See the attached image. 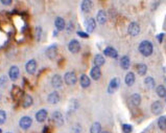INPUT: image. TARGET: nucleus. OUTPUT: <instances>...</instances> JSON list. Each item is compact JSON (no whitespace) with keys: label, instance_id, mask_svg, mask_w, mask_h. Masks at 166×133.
<instances>
[{"label":"nucleus","instance_id":"nucleus-31","mask_svg":"<svg viewBox=\"0 0 166 133\" xmlns=\"http://www.w3.org/2000/svg\"><path fill=\"white\" fill-rule=\"evenodd\" d=\"M156 92H157L158 96L160 98H166V88L163 85H159L156 88Z\"/></svg>","mask_w":166,"mask_h":133},{"label":"nucleus","instance_id":"nucleus-45","mask_svg":"<svg viewBox=\"0 0 166 133\" xmlns=\"http://www.w3.org/2000/svg\"><path fill=\"white\" fill-rule=\"evenodd\" d=\"M0 100H1V93H0Z\"/></svg>","mask_w":166,"mask_h":133},{"label":"nucleus","instance_id":"nucleus-28","mask_svg":"<svg viewBox=\"0 0 166 133\" xmlns=\"http://www.w3.org/2000/svg\"><path fill=\"white\" fill-rule=\"evenodd\" d=\"M22 95V90L18 87V86H13L12 88V96L13 99L18 100L20 96Z\"/></svg>","mask_w":166,"mask_h":133},{"label":"nucleus","instance_id":"nucleus-12","mask_svg":"<svg viewBox=\"0 0 166 133\" xmlns=\"http://www.w3.org/2000/svg\"><path fill=\"white\" fill-rule=\"evenodd\" d=\"M60 94H59L58 91H52L51 93L48 94V96H47V101H48L49 104H58L59 102H60Z\"/></svg>","mask_w":166,"mask_h":133},{"label":"nucleus","instance_id":"nucleus-17","mask_svg":"<svg viewBox=\"0 0 166 133\" xmlns=\"http://www.w3.org/2000/svg\"><path fill=\"white\" fill-rule=\"evenodd\" d=\"M96 25V22L93 18H88L86 20V30H87V34L88 33H92L95 28Z\"/></svg>","mask_w":166,"mask_h":133},{"label":"nucleus","instance_id":"nucleus-37","mask_svg":"<svg viewBox=\"0 0 166 133\" xmlns=\"http://www.w3.org/2000/svg\"><path fill=\"white\" fill-rule=\"evenodd\" d=\"M41 35H42L41 26H37V27H36V37H37L38 41H40V40H41Z\"/></svg>","mask_w":166,"mask_h":133},{"label":"nucleus","instance_id":"nucleus-39","mask_svg":"<svg viewBox=\"0 0 166 133\" xmlns=\"http://www.w3.org/2000/svg\"><path fill=\"white\" fill-rule=\"evenodd\" d=\"M73 30H74V24L71 22V21H70V22L68 23V24H66V30H67V32L70 34V33H71Z\"/></svg>","mask_w":166,"mask_h":133},{"label":"nucleus","instance_id":"nucleus-4","mask_svg":"<svg viewBox=\"0 0 166 133\" xmlns=\"http://www.w3.org/2000/svg\"><path fill=\"white\" fill-rule=\"evenodd\" d=\"M51 119L54 123V125H57L59 127L64 125V116H63V114L60 111H54L52 113V115H51Z\"/></svg>","mask_w":166,"mask_h":133},{"label":"nucleus","instance_id":"nucleus-41","mask_svg":"<svg viewBox=\"0 0 166 133\" xmlns=\"http://www.w3.org/2000/svg\"><path fill=\"white\" fill-rule=\"evenodd\" d=\"M1 3L4 5H9V4H12V1H11V0H2Z\"/></svg>","mask_w":166,"mask_h":133},{"label":"nucleus","instance_id":"nucleus-11","mask_svg":"<svg viewBox=\"0 0 166 133\" xmlns=\"http://www.w3.org/2000/svg\"><path fill=\"white\" fill-rule=\"evenodd\" d=\"M120 85V81L118 78H114L111 80L110 84H109V87H108V91L110 92V93H112V92L116 91V90L118 89V87H119Z\"/></svg>","mask_w":166,"mask_h":133},{"label":"nucleus","instance_id":"nucleus-30","mask_svg":"<svg viewBox=\"0 0 166 133\" xmlns=\"http://www.w3.org/2000/svg\"><path fill=\"white\" fill-rule=\"evenodd\" d=\"M90 133H102V125L100 123L96 122L91 126Z\"/></svg>","mask_w":166,"mask_h":133},{"label":"nucleus","instance_id":"nucleus-40","mask_svg":"<svg viewBox=\"0 0 166 133\" xmlns=\"http://www.w3.org/2000/svg\"><path fill=\"white\" fill-rule=\"evenodd\" d=\"M77 35H79V37H82V38H88V37H89V35L86 34L85 32H82V30H79V32H77Z\"/></svg>","mask_w":166,"mask_h":133},{"label":"nucleus","instance_id":"nucleus-8","mask_svg":"<svg viewBox=\"0 0 166 133\" xmlns=\"http://www.w3.org/2000/svg\"><path fill=\"white\" fill-rule=\"evenodd\" d=\"M150 109H152V112L154 113V114L158 115V114H160V113H162V111H163V104L160 101H156L152 104Z\"/></svg>","mask_w":166,"mask_h":133},{"label":"nucleus","instance_id":"nucleus-5","mask_svg":"<svg viewBox=\"0 0 166 133\" xmlns=\"http://www.w3.org/2000/svg\"><path fill=\"white\" fill-rule=\"evenodd\" d=\"M68 49H69L70 53H77L81 51V44L77 40L72 39L71 41L68 43Z\"/></svg>","mask_w":166,"mask_h":133},{"label":"nucleus","instance_id":"nucleus-14","mask_svg":"<svg viewBox=\"0 0 166 133\" xmlns=\"http://www.w3.org/2000/svg\"><path fill=\"white\" fill-rule=\"evenodd\" d=\"M104 55L107 56V57H111V58H113V59H116V58L118 57V53L117 51H116L115 48L113 47H106L104 49Z\"/></svg>","mask_w":166,"mask_h":133},{"label":"nucleus","instance_id":"nucleus-32","mask_svg":"<svg viewBox=\"0 0 166 133\" xmlns=\"http://www.w3.org/2000/svg\"><path fill=\"white\" fill-rule=\"evenodd\" d=\"M158 127L161 130H166V116H160L158 119Z\"/></svg>","mask_w":166,"mask_h":133},{"label":"nucleus","instance_id":"nucleus-27","mask_svg":"<svg viewBox=\"0 0 166 133\" xmlns=\"http://www.w3.org/2000/svg\"><path fill=\"white\" fill-rule=\"evenodd\" d=\"M104 57L102 55H96L94 57V65L97 67L99 66H102V65L104 64Z\"/></svg>","mask_w":166,"mask_h":133},{"label":"nucleus","instance_id":"nucleus-38","mask_svg":"<svg viewBox=\"0 0 166 133\" xmlns=\"http://www.w3.org/2000/svg\"><path fill=\"white\" fill-rule=\"evenodd\" d=\"M79 107V103H77V101H76L75 99H72L71 101H70V109H73V110H75L76 108Z\"/></svg>","mask_w":166,"mask_h":133},{"label":"nucleus","instance_id":"nucleus-23","mask_svg":"<svg viewBox=\"0 0 166 133\" xmlns=\"http://www.w3.org/2000/svg\"><path fill=\"white\" fill-rule=\"evenodd\" d=\"M46 56L49 58V59H54L57 57V46L55 45H51L49 46L46 49Z\"/></svg>","mask_w":166,"mask_h":133},{"label":"nucleus","instance_id":"nucleus-36","mask_svg":"<svg viewBox=\"0 0 166 133\" xmlns=\"http://www.w3.org/2000/svg\"><path fill=\"white\" fill-rule=\"evenodd\" d=\"M7 83V77L6 76H1L0 77V87H4Z\"/></svg>","mask_w":166,"mask_h":133},{"label":"nucleus","instance_id":"nucleus-13","mask_svg":"<svg viewBox=\"0 0 166 133\" xmlns=\"http://www.w3.org/2000/svg\"><path fill=\"white\" fill-rule=\"evenodd\" d=\"M51 85L54 88H61L63 85V79L60 74H54L51 78Z\"/></svg>","mask_w":166,"mask_h":133},{"label":"nucleus","instance_id":"nucleus-24","mask_svg":"<svg viewBox=\"0 0 166 133\" xmlns=\"http://www.w3.org/2000/svg\"><path fill=\"white\" fill-rule=\"evenodd\" d=\"M130 65H131V61H130V58L127 56H123L121 59H120V66L122 69H129Z\"/></svg>","mask_w":166,"mask_h":133},{"label":"nucleus","instance_id":"nucleus-9","mask_svg":"<svg viewBox=\"0 0 166 133\" xmlns=\"http://www.w3.org/2000/svg\"><path fill=\"white\" fill-rule=\"evenodd\" d=\"M19 74H20V70H19L18 66L13 65L9 70V78L12 81H16L19 78Z\"/></svg>","mask_w":166,"mask_h":133},{"label":"nucleus","instance_id":"nucleus-10","mask_svg":"<svg viewBox=\"0 0 166 133\" xmlns=\"http://www.w3.org/2000/svg\"><path fill=\"white\" fill-rule=\"evenodd\" d=\"M47 116H48V112H47L46 109H40V110L36 113V119H37V122H39V123L45 122Z\"/></svg>","mask_w":166,"mask_h":133},{"label":"nucleus","instance_id":"nucleus-16","mask_svg":"<svg viewBox=\"0 0 166 133\" xmlns=\"http://www.w3.org/2000/svg\"><path fill=\"white\" fill-rule=\"evenodd\" d=\"M54 26L58 30H63L66 27V22L62 17H57L54 20Z\"/></svg>","mask_w":166,"mask_h":133},{"label":"nucleus","instance_id":"nucleus-43","mask_svg":"<svg viewBox=\"0 0 166 133\" xmlns=\"http://www.w3.org/2000/svg\"><path fill=\"white\" fill-rule=\"evenodd\" d=\"M102 133H110V132H108V131H102Z\"/></svg>","mask_w":166,"mask_h":133},{"label":"nucleus","instance_id":"nucleus-26","mask_svg":"<svg viewBox=\"0 0 166 133\" xmlns=\"http://www.w3.org/2000/svg\"><path fill=\"white\" fill-rule=\"evenodd\" d=\"M136 70L138 72V74L144 76L147 72V66L145 64H143V63H139V64L136 65Z\"/></svg>","mask_w":166,"mask_h":133},{"label":"nucleus","instance_id":"nucleus-19","mask_svg":"<svg viewBox=\"0 0 166 133\" xmlns=\"http://www.w3.org/2000/svg\"><path fill=\"white\" fill-rule=\"evenodd\" d=\"M130 102H131V104L133 106H135V107H138V106L141 104V95H140V94H138V93L132 94L131 98H130Z\"/></svg>","mask_w":166,"mask_h":133},{"label":"nucleus","instance_id":"nucleus-29","mask_svg":"<svg viewBox=\"0 0 166 133\" xmlns=\"http://www.w3.org/2000/svg\"><path fill=\"white\" fill-rule=\"evenodd\" d=\"M144 84H145V86L148 89H152V88H155V86H156V82H155L154 78H152V77H147V78L144 80Z\"/></svg>","mask_w":166,"mask_h":133},{"label":"nucleus","instance_id":"nucleus-1","mask_svg":"<svg viewBox=\"0 0 166 133\" xmlns=\"http://www.w3.org/2000/svg\"><path fill=\"white\" fill-rule=\"evenodd\" d=\"M138 49L142 56H144V57H150L152 53V51H154V46H152V42L147 41V40H144V41H142L139 44Z\"/></svg>","mask_w":166,"mask_h":133},{"label":"nucleus","instance_id":"nucleus-21","mask_svg":"<svg viewBox=\"0 0 166 133\" xmlns=\"http://www.w3.org/2000/svg\"><path fill=\"white\" fill-rule=\"evenodd\" d=\"M79 83H81V86L83 88L89 87V86H90V84H91L90 78H89L87 74H82L81 78H79Z\"/></svg>","mask_w":166,"mask_h":133},{"label":"nucleus","instance_id":"nucleus-35","mask_svg":"<svg viewBox=\"0 0 166 133\" xmlns=\"http://www.w3.org/2000/svg\"><path fill=\"white\" fill-rule=\"evenodd\" d=\"M132 130H133V128H132L131 125H129V124H123L122 125V131H123V133H131Z\"/></svg>","mask_w":166,"mask_h":133},{"label":"nucleus","instance_id":"nucleus-18","mask_svg":"<svg viewBox=\"0 0 166 133\" xmlns=\"http://www.w3.org/2000/svg\"><path fill=\"white\" fill-rule=\"evenodd\" d=\"M96 21L99 23V24H104V23L107 22V14L104 9L98 11L97 16H96Z\"/></svg>","mask_w":166,"mask_h":133},{"label":"nucleus","instance_id":"nucleus-15","mask_svg":"<svg viewBox=\"0 0 166 133\" xmlns=\"http://www.w3.org/2000/svg\"><path fill=\"white\" fill-rule=\"evenodd\" d=\"M32 103H34V99H32V96L29 95V94H24L23 99H22V107L28 108L32 105Z\"/></svg>","mask_w":166,"mask_h":133},{"label":"nucleus","instance_id":"nucleus-42","mask_svg":"<svg viewBox=\"0 0 166 133\" xmlns=\"http://www.w3.org/2000/svg\"><path fill=\"white\" fill-rule=\"evenodd\" d=\"M163 37H164V34H161V35H159V36H157V38H158V40H159V42H162V39H163Z\"/></svg>","mask_w":166,"mask_h":133},{"label":"nucleus","instance_id":"nucleus-34","mask_svg":"<svg viewBox=\"0 0 166 133\" xmlns=\"http://www.w3.org/2000/svg\"><path fill=\"white\" fill-rule=\"evenodd\" d=\"M6 121V112L4 110H0V125H2Z\"/></svg>","mask_w":166,"mask_h":133},{"label":"nucleus","instance_id":"nucleus-2","mask_svg":"<svg viewBox=\"0 0 166 133\" xmlns=\"http://www.w3.org/2000/svg\"><path fill=\"white\" fill-rule=\"evenodd\" d=\"M32 125V119L30 116H22L19 121V126H20L21 129H23V130H27L31 127Z\"/></svg>","mask_w":166,"mask_h":133},{"label":"nucleus","instance_id":"nucleus-3","mask_svg":"<svg viewBox=\"0 0 166 133\" xmlns=\"http://www.w3.org/2000/svg\"><path fill=\"white\" fill-rule=\"evenodd\" d=\"M76 74L74 71H68L64 76V81L67 85H74L76 83Z\"/></svg>","mask_w":166,"mask_h":133},{"label":"nucleus","instance_id":"nucleus-22","mask_svg":"<svg viewBox=\"0 0 166 133\" xmlns=\"http://www.w3.org/2000/svg\"><path fill=\"white\" fill-rule=\"evenodd\" d=\"M90 76L91 78L93 79V80H98L99 78H100V76H102V71H100V68L97 66H94L92 69H91L90 71Z\"/></svg>","mask_w":166,"mask_h":133},{"label":"nucleus","instance_id":"nucleus-20","mask_svg":"<svg viewBox=\"0 0 166 133\" xmlns=\"http://www.w3.org/2000/svg\"><path fill=\"white\" fill-rule=\"evenodd\" d=\"M135 74L134 72H127V74H125V78H124V82L125 84H127V86H133L134 85V83H135Z\"/></svg>","mask_w":166,"mask_h":133},{"label":"nucleus","instance_id":"nucleus-25","mask_svg":"<svg viewBox=\"0 0 166 133\" xmlns=\"http://www.w3.org/2000/svg\"><path fill=\"white\" fill-rule=\"evenodd\" d=\"M81 7L84 13H89V12L91 11V9H92V1H90V0H85V1L82 2Z\"/></svg>","mask_w":166,"mask_h":133},{"label":"nucleus","instance_id":"nucleus-46","mask_svg":"<svg viewBox=\"0 0 166 133\" xmlns=\"http://www.w3.org/2000/svg\"><path fill=\"white\" fill-rule=\"evenodd\" d=\"M6 133H12V132H6Z\"/></svg>","mask_w":166,"mask_h":133},{"label":"nucleus","instance_id":"nucleus-6","mask_svg":"<svg viewBox=\"0 0 166 133\" xmlns=\"http://www.w3.org/2000/svg\"><path fill=\"white\" fill-rule=\"evenodd\" d=\"M25 70L27 74H34L37 70V62H36V60L31 59L29 60L27 63L25 64Z\"/></svg>","mask_w":166,"mask_h":133},{"label":"nucleus","instance_id":"nucleus-7","mask_svg":"<svg viewBox=\"0 0 166 133\" xmlns=\"http://www.w3.org/2000/svg\"><path fill=\"white\" fill-rule=\"evenodd\" d=\"M127 33H129L131 36H133V37L139 35V33H140V26H139L138 23H136V22L130 23L129 27H127Z\"/></svg>","mask_w":166,"mask_h":133},{"label":"nucleus","instance_id":"nucleus-44","mask_svg":"<svg viewBox=\"0 0 166 133\" xmlns=\"http://www.w3.org/2000/svg\"><path fill=\"white\" fill-rule=\"evenodd\" d=\"M0 133H2V130H1V129H0Z\"/></svg>","mask_w":166,"mask_h":133},{"label":"nucleus","instance_id":"nucleus-33","mask_svg":"<svg viewBox=\"0 0 166 133\" xmlns=\"http://www.w3.org/2000/svg\"><path fill=\"white\" fill-rule=\"evenodd\" d=\"M83 129H82L81 124H74L71 127V133H82Z\"/></svg>","mask_w":166,"mask_h":133}]
</instances>
